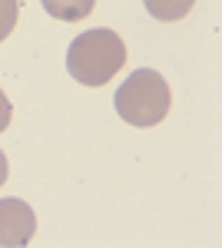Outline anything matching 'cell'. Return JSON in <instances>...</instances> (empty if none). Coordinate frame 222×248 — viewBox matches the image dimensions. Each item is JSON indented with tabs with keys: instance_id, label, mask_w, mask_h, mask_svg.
Listing matches in <instances>:
<instances>
[{
	"instance_id": "cell-2",
	"label": "cell",
	"mask_w": 222,
	"mask_h": 248,
	"mask_svg": "<svg viewBox=\"0 0 222 248\" xmlns=\"http://www.w3.org/2000/svg\"><path fill=\"white\" fill-rule=\"evenodd\" d=\"M113 106H116V113L123 116L130 126L153 129L156 123H163L169 116L172 93H169V83L159 77L156 70H136V73H130V79L116 90Z\"/></svg>"
},
{
	"instance_id": "cell-7",
	"label": "cell",
	"mask_w": 222,
	"mask_h": 248,
	"mask_svg": "<svg viewBox=\"0 0 222 248\" xmlns=\"http://www.w3.org/2000/svg\"><path fill=\"white\" fill-rule=\"evenodd\" d=\"M10 119H14V106H10V99H7V93L0 90V133H7Z\"/></svg>"
},
{
	"instance_id": "cell-6",
	"label": "cell",
	"mask_w": 222,
	"mask_h": 248,
	"mask_svg": "<svg viewBox=\"0 0 222 248\" xmlns=\"http://www.w3.org/2000/svg\"><path fill=\"white\" fill-rule=\"evenodd\" d=\"M20 17V0H0V43L14 33Z\"/></svg>"
},
{
	"instance_id": "cell-3",
	"label": "cell",
	"mask_w": 222,
	"mask_h": 248,
	"mask_svg": "<svg viewBox=\"0 0 222 248\" xmlns=\"http://www.w3.org/2000/svg\"><path fill=\"white\" fill-rule=\"evenodd\" d=\"M37 215L23 199H0V248H23L34 242Z\"/></svg>"
},
{
	"instance_id": "cell-8",
	"label": "cell",
	"mask_w": 222,
	"mask_h": 248,
	"mask_svg": "<svg viewBox=\"0 0 222 248\" xmlns=\"http://www.w3.org/2000/svg\"><path fill=\"white\" fill-rule=\"evenodd\" d=\"M7 172H10V169H7V155L0 153V186L7 182Z\"/></svg>"
},
{
	"instance_id": "cell-4",
	"label": "cell",
	"mask_w": 222,
	"mask_h": 248,
	"mask_svg": "<svg viewBox=\"0 0 222 248\" xmlns=\"http://www.w3.org/2000/svg\"><path fill=\"white\" fill-rule=\"evenodd\" d=\"M96 7V0H43V10L50 17L63 20V23H76V20H86Z\"/></svg>"
},
{
	"instance_id": "cell-1",
	"label": "cell",
	"mask_w": 222,
	"mask_h": 248,
	"mask_svg": "<svg viewBox=\"0 0 222 248\" xmlns=\"http://www.w3.org/2000/svg\"><path fill=\"white\" fill-rule=\"evenodd\" d=\"M126 63V43L113 30H86L70 43L67 70L83 86H106Z\"/></svg>"
},
{
	"instance_id": "cell-5",
	"label": "cell",
	"mask_w": 222,
	"mask_h": 248,
	"mask_svg": "<svg viewBox=\"0 0 222 248\" xmlns=\"http://www.w3.org/2000/svg\"><path fill=\"white\" fill-rule=\"evenodd\" d=\"M149 10V17L163 20V23H172V20H183L192 7H196V0H143Z\"/></svg>"
}]
</instances>
